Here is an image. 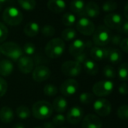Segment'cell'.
Instances as JSON below:
<instances>
[{
	"label": "cell",
	"mask_w": 128,
	"mask_h": 128,
	"mask_svg": "<svg viewBox=\"0 0 128 128\" xmlns=\"http://www.w3.org/2000/svg\"><path fill=\"white\" fill-rule=\"evenodd\" d=\"M52 105L45 100H40L35 102L32 108V113L34 118L39 120H44L50 118L53 114Z\"/></svg>",
	"instance_id": "1"
},
{
	"label": "cell",
	"mask_w": 128,
	"mask_h": 128,
	"mask_svg": "<svg viewBox=\"0 0 128 128\" xmlns=\"http://www.w3.org/2000/svg\"><path fill=\"white\" fill-rule=\"evenodd\" d=\"M65 50V43L60 38H54L50 40L44 48L46 55L51 58L56 59L62 56Z\"/></svg>",
	"instance_id": "2"
},
{
	"label": "cell",
	"mask_w": 128,
	"mask_h": 128,
	"mask_svg": "<svg viewBox=\"0 0 128 128\" xmlns=\"http://www.w3.org/2000/svg\"><path fill=\"white\" fill-rule=\"evenodd\" d=\"M0 53L14 61H18L24 54L20 46L12 42H7L2 44L0 46Z\"/></svg>",
	"instance_id": "3"
},
{
	"label": "cell",
	"mask_w": 128,
	"mask_h": 128,
	"mask_svg": "<svg viewBox=\"0 0 128 128\" xmlns=\"http://www.w3.org/2000/svg\"><path fill=\"white\" fill-rule=\"evenodd\" d=\"M3 20L10 26H18L21 24L24 16L21 12L16 7H8L2 14Z\"/></svg>",
	"instance_id": "4"
},
{
	"label": "cell",
	"mask_w": 128,
	"mask_h": 128,
	"mask_svg": "<svg viewBox=\"0 0 128 128\" xmlns=\"http://www.w3.org/2000/svg\"><path fill=\"white\" fill-rule=\"evenodd\" d=\"M111 32L105 26H99L93 34V41L98 47L105 46L110 42Z\"/></svg>",
	"instance_id": "5"
},
{
	"label": "cell",
	"mask_w": 128,
	"mask_h": 128,
	"mask_svg": "<svg viewBox=\"0 0 128 128\" xmlns=\"http://www.w3.org/2000/svg\"><path fill=\"white\" fill-rule=\"evenodd\" d=\"M114 88V84L109 80H102L96 83L92 88L93 93L97 96H106L110 94Z\"/></svg>",
	"instance_id": "6"
},
{
	"label": "cell",
	"mask_w": 128,
	"mask_h": 128,
	"mask_svg": "<svg viewBox=\"0 0 128 128\" xmlns=\"http://www.w3.org/2000/svg\"><path fill=\"white\" fill-rule=\"evenodd\" d=\"M82 67L81 64L73 60L66 61L62 63L61 66L62 72L65 76L70 77H76L79 76L82 72Z\"/></svg>",
	"instance_id": "7"
},
{
	"label": "cell",
	"mask_w": 128,
	"mask_h": 128,
	"mask_svg": "<svg viewBox=\"0 0 128 128\" xmlns=\"http://www.w3.org/2000/svg\"><path fill=\"white\" fill-rule=\"evenodd\" d=\"M76 27L78 31L84 36H90L94 34L96 29L94 23L90 19L84 17H82L78 20Z\"/></svg>",
	"instance_id": "8"
},
{
	"label": "cell",
	"mask_w": 128,
	"mask_h": 128,
	"mask_svg": "<svg viewBox=\"0 0 128 128\" xmlns=\"http://www.w3.org/2000/svg\"><path fill=\"white\" fill-rule=\"evenodd\" d=\"M94 108L97 114L102 117H105L110 114L112 109V105L108 100L104 98H100L94 102Z\"/></svg>",
	"instance_id": "9"
},
{
	"label": "cell",
	"mask_w": 128,
	"mask_h": 128,
	"mask_svg": "<svg viewBox=\"0 0 128 128\" xmlns=\"http://www.w3.org/2000/svg\"><path fill=\"white\" fill-rule=\"evenodd\" d=\"M51 76V72L48 67L44 65L37 66L32 71V78L36 82H42L48 79Z\"/></svg>",
	"instance_id": "10"
},
{
	"label": "cell",
	"mask_w": 128,
	"mask_h": 128,
	"mask_svg": "<svg viewBox=\"0 0 128 128\" xmlns=\"http://www.w3.org/2000/svg\"><path fill=\"white\" fill-rule=\"evenodd\" d=\"M124 21L120 14L112 13L104 18V24L107 28L120 30Z\"/></svg>",
	"instance_id": "11"
},
{
	"label": "cell",
	"mask_w": 128,
	"mask_h": 128,
	"mask_svg": "<svg viewBox=\"0 0 128 128\" xmlns=\"http://www.w3.org/2000/svg\"><path fill=\"white\" fill-rule=\"evenodd\" d=\"M78 89V84L75 79H67L60 86V92L65 96H71L74 95Z\"/></svg>",
	"instance_id": "12"
},
{
	"label": "cell",
	"mask_w": 128,
	"mask_h": 128,
	"mask_svg": "<svg viewBox=\"0 0 128 128\" xmlns=\"http://www.w3.org/2000/svg\"><path fill=\"white\" fill-rule=\"evenodd\" d=\"M18 66L19 70L24 74L30 73L34 68V61L28 56H22L18 60Z\"/></svg>",
	"instance_id": "13"
},
{
	"label": "cell",
	"mask_w": 128,
	"mask_h": 128,
	"mask_svg": "<svg viewBox=\"0 0 128 128\" xmlns=\"http://www.w3.org/2000/svg\"><path fill=\"white\" fill-rule=\"evenodd\" d=\"M83 114H84V112L81 107L74 106L72 107L70 109H69L66 118L67 119L69 123L72 124H77L82 120L83 118Z\"/></svg>",
	"instance_id": "14"
},
{
	"label": "cell",
	"mask_w": 128,
	"mask_h": 128,
	"mask_svg": "<svg viewBox=\"0 0 128 128\" xmlns=\"http://www.w3.org/2000/svg\"><path fill=\"white\" fill-rule=\"evenodd\" d=\"M82 128H102V121L95 114H89L82 120Z\"/></svg>",
	"instance_id": "15"
},
{
	"label": "cell",
	"mask_w": 128,
	"mask_h": 128,
	"mask_svg": "<svg viewBox=\"0 0 128 128\" xmlns=\"http://www.w3.org/2000/svg\"><path fill=\"white\" fill-rule=\"evenodd\" d=\"M99 14H100V7L96 2H90L85 5L82 17L95 18L98 17Z\"/></svg>",
	"instance_id": "16"
},
{
	"label": "cell",
	"mask_w": 128,
	"mask_h": 128,
	"mask_svg": "<svg viewBox=\"0 0 128 128\" xmlns=\"http://www.w3.org/2000/svg\"><path fill=\"white\" fill-rule=\"evenodd\" d=\"M86 42L82 39H76L70 46V53L72 56H76L83 53L86 48Z\"/></svg>",
	"instance_id": "17"
},
{
	"label": "cell",
	"mask_w": 128,
	"mask_h": 128,
	"mask_svg": "<svg viewBox=\"0 0 128 128\" xmlns=\"http://www.w3.org/2000/svg\"><path fill=\"white\" fill-rule=\"evenodd\" d=\"M48 8L54 13L60 14L66 9V2L64 0H49Z\"/></svg>",
	"instance_id": "18"
},
{
	"label": "cell",
	"mask_w": 128,
	"mask_h": 128,
	"mask_svg": "<svg viewBox=\"0 0 128 128\" xmlns=\"http://www.w3.org/2000/svg\"><path fill=\"white\" fill-rule=\"evenodd\" d=\"M52 107L55 112L58 113H62L64 112H66V110L67 109L68 101L63 96H57L54 100Z\"/></svg>",
	"instance_id": "19"
},
{
	"label": "cell",
	"mask_w": 128,
	"mask_h": 128,
	"mask_svg": "<svg viewBox=\"0 0 128 128\" xmlns=\"http://www.w3.org/2000/svg\"><path fill=\"white\" fill-rule=\"evenodd\" d=\"M14 71V64L9 60L0 61V76L6 77L10 76Z\"/></svg>",
	"instance_id": "20"
},
{
	"label": "cell",
	"mask_w": 128,
	"mask_h": 128,
	"mask_svg": "<svg viewBox=\"0 0 128 128\" xmlns=\"http://www.w3.org/2000/svg\"><path fill=\"white\" fill-rule=\"evenodd\" d=\"M14 114L13 110L8 106H3L0 109V120L2 122L9 124L13 121Z\"/></svg>",
	"instance_id": "21"
},
{
	"label": "cell",
	"mask_w": 128,
	"mask_h": 128,
	"mask_svg": "<svg viewBox=\"0 0 128 128\" xmlns=\"http://www.w3.org/2000/svg\"><path fill=\"white\" fill-rule=\"evenodd\" d=\"M90 56L96 61H100L107 57V50L101 47H94L90 50Z\"/></svg>",
	"instance_id": "22"
},
{
	"label": "cell",
	"mask_w": 128,
	"mask_h": 128,
	"mask_svg": "<svg viewBox=\"0 0 128 128\" xmlns=\"http://www.w3.org/2000/svg\"><path fill=\"white\" fill-rule=\"evenodd\" d=\"M107 50V59L112 63H118L122 59V54L121 52L114 48H109L106 49Z\"/></svg>",
	"instance_id": "23"
},
{
	"label": "cell",
	"mask_w": 128,
	"mask_h": 128,
	"mask_svg": "<svg viewBox=\"0 0 128 128\" xmlns=\"http://www.w3.org/2000/svg\"><path fill=\"white\" fill-rule=\"evenodd\" d=\"M39 25L36 22H30L24 27V33L29 37H34L39 32Z\"/></svg>",
	"instance_id": "24"
},
{
	"label": "cell",
	"mask_w": 128,
	"mask_h": 128,
	"mask_svg": "<svg viewBox=\"0 0 128 128\" xmlns=\"http://www.w3.org/2000/svg\"><path fill=\"white\" fill-rule=\"evenodd\" d=\"M83 66H84V69L85 72L88 75L95 76L98 72V70H99L98 66H97V64L94 60L88 59L83 63Z\"/></svg>",
	"instance_id": "25"
},
{
	"label": "cell",
	"mask_w": 128,
	"mask_h": 128,
	"mask_svg": "<svg viewBox=\"0 0 128 128\" xmlns=\"http://www.w3.org/2000/svg\"><path fill=\"white\" fill-rule=\"evenodd\" d=\"M84 2L83 0H72L70 4V9L72 12L82 16L84 9Z\"/></svg>",
	"instance_id": "26"
},
{
	"label": "cell",
	"mask_w": 128,
	"mask_h": 128,
	"mask_svg": "<svg viewBox=\"0 0 128 128\" xmlns=\"http://www.w3.org/2000/svg\"><path fill=\"white\" fill-rule=\"evenodd\" d=\"M16 113H17L18 117L20 118V119H23V120L30 118L31 115L30 109L27 106H19L16 110Z\"/></svg>",
	"instance_id": "27"
},
{
	"label": "cell",
	"mask_w": 128,
	"mask_h": 128,
	"mask_svg": "<svg viewBox=\"0 0 128 128\" xmlns=\"http://www.w3.org/2000/svg\"><path fill=\"white\" fill-rule=\"evenodd\" d=\"M118 78L121 81H127L128 80V62L122 63L118 68Z\"/></svg>",
	"instance_id": "28"
},
{
	"label": "cell",
	"mask_w": 128,
	"mask_h": 128,
	"mask_svg": "<svg viewBox=\"0 0 128 128\" xmlns=\"http://www.w3.org/2000/svg\"><path fill=\"white\" fill-rule=\"evenodd\" d=\"M61 37L62 40L72 41L76 37V32L72 28H66L62 32Z\"/></svg>",
	"instance_id": "29"
},
{
	"label": "cell",
	"mask_w": 128,
	"mask_h": 128,
	"mask_svg": "<svg viewBox=\"0 0 128 128\" xmlns=\"http://www.w3.org/2000/svg\"><path fill=\"white\" fill-rule=\"evenodd\" d=\"M18 3L25 11H32L36 6V0H18Z\"/></svg>",
	"instance_id": "30"
},
{
	"label": "cell",
	"mask_w": 128,
	"mask_h": 128,
	"mask_svg": "<svg viewBox=\"0 0 128 128\" xmlns=\"http://www.w3.org/2000/svg\"><path fill=\"white\" fill-rule=\"evenodd\" d=\"M61 21H62V23L64 25H65V26H72L74 25V24L76 23V16H75L73 14L66 13V14H64V15L62 17Z\"/></svg>",
	"instance_id": "31"
},
{
	"label": "cell",
	"mask_w": 128,
	"mask_h": 128,
	"mask_svg": "<svg viewBox=\"0 0 128 128\" xmlns=\"http://www.w3.org/2000/svg\"><path fill=\"white\" fill-rule=\"evenodd\" d=\"M43 91H44V94L46 96H54L57 94L58 90H57V88L55 85H54L52 84H46L44 87Z\"/></svg>",
	"instance_id": "32"
},
{
	"label": "cell",
	"mask_w": 128,
	"mask_h": 128,
	"mask_svg": "<svg viewBox=\"0 0 128 128\" xmlns=\"http://www.w3.org/2000/svg\"><path fill=\"white\" fill-rule=\"evenodd\" d=\"M94 99V94L91 93H88V92L81 94V95L79 96L80 102L85 105H88V104L91 103L93 102Z\"/></svg>",
	"instance_id": "33"
},
{
	"label": "cell",
	"mask_w": 128,
	"mask_h": 128,
	"mask_svg": "<svg viewBox=\"0 0 128 128\" xmlns=\"http://www.w3.org/2000/svg\"><path fill=\"white\" fill-rule=\"evenodd\" d=\"M102 10L105 12H112L116 10L117 8V3L112 0H108L103 3L102 6Z\"/></svg>",
	"instance_id": "34"
},
{
	"label": "cell",
	"mask_w": 128,
	"mask_h": 128,
	"mask_svg": "<svg viewBox=\"0 0 128 128\" xmlns=\"http://www.w3.org/2000/svg\"><path fill=\"white\" fill-rule=\"evenodd\" d=\"M117 114L121 120H128V106L124 105L118 108Z\"/></svg>",
	"instance_id": "35"
},
{
	"label": "cell",
	"mask_w": 128,
	"mask_h": 128,
	"mask_svg": "<svg viewBox=\"0 0 128 128\" xmlns=\"http://www.w3.org/2000/svg\"><path fill=\"white\" fill-rule=\"evenodd\" d=\"M36 50V46L34 45V44L31 43V42H27L24 46L23 52H24L26 54V56H30L35 54Z\"/></svg>",
	"instance_id": "36"
},
{
	"label": "cell",
	"mask_w": 128,
	"mask_h": 128,
	"mask_svg": "<svg viewBox=\"0 0 128 128\" xmlns=\"http://www.w3.org/2000/svg\"><path fill=\"white\" fill-rule=\"evenodd\" d=\"M42 34L45 37H51L55 33V29L50 25H45L42 28Z\"/></svg>",
	"instance_id": "37"
},
{
	"label": "cell",
	"mask_w": 128,
	"mask_h": 128,
	"mask_svg": "<svg viewBox=\"0 0 128 128\" xmlns=\"http://www.w3.org/2000/svg\"><path fill=\"white\" fill-rule=\"evenodd\" d=\"M66 118V117L64 116L62 114L60 113V114H56L53 119H52V122L53 124L55 125V126H60V125H62L64 123H65Z\"/></svg>",
	"instance_id": "38"
},
{
	"label": "cell",
	"mask_w": 128,
	"mask_h": 128,
	"mask_svg": "<svg viewBox=\"0 0 128 128\" xmlns=\"http://www.w3.org/2000/svg\"><path fill=\"white\" fill-rule=\"evenodd\" d=\"M103 75L107 78H114L116 74L113 67L109 65H107L103 68Z\"/></svg>",
	"instance_id": "39"
},
{
	"label": "cell",
	"mask_w": 128,
	"mask_h": 128,
	"mask_svg": "<svg viewBox=\"0 0 128 128\" xmlns=\"http://www.w3.org/2000/svg\"><path fill=\"white\" fill-rule=\"evenodd\" d=\"M8 28L2 23H0V43L3 42L8 37Z\"/></svg>",
	"instance_id": "40"
},
{
	"label": "cell",
	"mask_w": 128,
	"mask_h": 128,
	"mask_svg": "<svg viewBox=\"0 0 128 128\" xmlns=\"http://www.w3.org/2000/svg\"><path fill=\"white\" fill-rule=\"evenodd\" d=\"M8 90V83L7 82L0 77V98L2 97L7 92Z\"/></svg>",
	"instance_id": "41"
},
{
	"label": "cell",
	"mask_w": 128,
	"mask_h": 128,
	"mask_svg": "<svg viewBox=\"0 0 128 128\" xmlns=\"http://www.w3.org/2000/svg\"><path fill=\"white\" fill-rule=\"evenodd\" d=\"M75 60H76V62H78L79 64H81V65H82V64H83L88 60V58H87V54L84 53V52H83V53L80 54L79 55L75 56Z\"/></svg>",
	"instance_id": "42"
},
{
	"label": "cell",
	"mask_w": 128,
	"mask_h": 128,
	"mask_svg": "<svg viewBox=\"0 0 128 128\" xmlns=\"http://www.w3.org/2000/svg\"><path fill=\"white\" fill-rule=\"evenodd\" d=\"M121 37L119 35H113L111 36V39H110V42L112 43V44L114 45H119L120 42H121Z\"/></svg>",
	"instance_id": "43"
},
{
	"label": "cell",
	"mask_w": 128,
	"mask_h": 128,
	"mask_svg": "<svg viewBox=\"0 0 128 128\" xmlns=\"http://www.w3.org/2000/svg\"><path fill=\"white\" fill-rule=\"evenodd\" d=\"M118 92L122 95H126L128 94V85L126 83H122L118 88Z\"/></svg>",
	"instance_id": "44"
},
{
	"label": "cell",
	"mask_w": 128,
	"mask_h": 128,
	"mask_svg": "<svg viewBox=\"0 0 128 128\" xmlns=\"http://www.w3.org/2000/svg\"><path fill=\"white\" fill-rule=\"evenodd\" d=\"M119 45L122 50H124L126 53H128V38L122 39Z\"/></svg>",
	"instance_id": "45"
},
{
	"label": "cell",
	"mask_w": 128,
	"mask_h": 128,
	"mask_svg": "<svg viewBox=\"0 0 128 128\" xmlns=\"http://www.w3.org/2000/svg\"><path fill=\"white\" fill-rule=\"evenodd\" d=\"M121 31H123L126 35L128 36V20L126 21H124L123 24H122V26H121V29H120Z\"/></svg>",
	"instance_id": "46"
},
{
	"label": "cell",
	"mask_w": 128,
	"mask_h": 128,
	"mask_svg": "<svg viewBox=\"0 0 128 128\" xmlns=\"http://www.w3.org/2000/svg\"><path fill=\"white\" fill-rule=\"evenodd\" d=\"M44 128H56V126L53 122H45L44 124Z\"/></svg>",
	"instance_id": "47"
},
{
	"label": "cell",
	"mask_w": 128,
	"mask_h": 128,
	"mask_svg": "<svg viewBox=\"0 0 128 128\" xmlns=\"http://www.w3.org/2000/svg\"><path fill=\"white\" fill-rule=\"evenodd\" d=\"M14 2H15V0H0V4L1 5H4V4L11 5L12 3H14Z\"/></svg>",
	"instance_id": "48"
},
{
	"label": "cell",
	"mask_w": 128,
	"mask_h": 128,
	"mask_svg": "<svg viewBox=\"0 0 128 128\" xmlns=\"http://www.w3.org/2000/svg\"><path fill=\"white\" fill-rule=\"evenodd\" d=\"M124 14L125 18L128 20V2L126 4L125 7H124Z\"/></svg>",
	"instance_id": "49"
},
{
	"label": "cell",
	"mask_w": 128,
	"mask_h": 128,
	"mask_svg": "<svg viewBox=\"0 0 128 128\" xmlns=\"http://www.w3.org/2000/svg\"><path fill=\"white\" fill-rule=\"evenodd\" d=\"M13 128H25V126H24V124H20V123H18V124H16L14 126Z\"/></svg>",
	"instance_id": "50"
},
{
	"label": "cell",
	"mask_w": 128,
	"mask_h": 128,
	"mask_svg": "<svg viewBox=\"0 0 128 128\" xmlns=\"http://www.w3.org/2000/svg\"><path fill=\"white\" fill-rule=\"evenodd\" d=\"M1 8H2V5L0 4V10H1Z\"/></svg>",
	"instance_id": "51"
},
{
	"label": "cell",
	"mask_w": 128,
	"mask_h": 128,
	"mask_svg": "<svg viewBox=\"0 0 128 128\" xmlns=\"http://www.w3.org/2000/svg\"><path fill=\"white\" fill-rule=\"evenodd\" d=\"M35 128H42V127H40V126H37V127H35Z\"/></svg>",
	"instance_id": "52"
},
{
	"label": "cell",
	"mask_w": 128,
	"mask_h": 128,
	"mask_svg": "<svg viewBox=\"0 0 128 128\" xmlns=\"http://www.w3.org/2000/svg\"><path fill=\"white\" fill-rule=\"evenodd\" d=\"M63 128H65V127H63Z\"/></svg>",
	"instance_id": "53"
}]
</instances>
